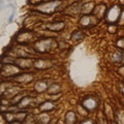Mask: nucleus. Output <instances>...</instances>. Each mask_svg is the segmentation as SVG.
Instances as JSON below:
<instances>
[{"label":"nucleus","instance_id":"1","mask_svg":"<svg viewBox=\"0 0 124 124\" xmlns=\"http://www.w3.org/2000/svg\"><path fill=\"white\" fill-rule=\"evenodd\" d=\"M57 42L52 37H42L32 44V49L38 54H48L56 48Z\"/></svg>","mask_w":124,"mask_h":124},{"label":"nucleus","instance_id":"2","mask_svg":"<svg viewBox=\"0 0 124 124\" xmlns=\"http://www.w3.org/2000/svg\"><path fill=\"white\" fill-rule=\"evenodd\" d=\"M62 0H51L44 3H40L35 6V10L41 14H53L58 9V7L61 5Z\"/></svg>","mask_w":124,"mask_h":124},{"label":"nucleus","instance_id":"3","mask_svg":"<svg viewBox=\"0 0 124 124\" xmlns=\"http://www.w3.org/2000/svg\"><path fill=\"white\" fill-rule=\"evenodd\" d=\"M121 8L119 7V5H113L112 7L107 9V13H106V20L108 24L111 25H114L116 22L119 21V18H120V15H121Z\"/></svg>","mask_w":124,"mask_h":124},{"label":"nucleus","instance_id":"4","mask_svg":"<svg viewBox=\"0 0 124 124\" xmlns=\"http://www.w3.org/2000/svg\"><path fill=\"white\" fill-rule=\"evenodd\" d=\"M81 104L86 108L89 113H94V112L97 111V108H98L99 99L94 97L93 95H88L82 99V103Z\"/></svg>","mask_w":124,"mask_h":124},{"label":"nucleus","instance_id":"5","mask_svg":"<svg viewBox=\"0 0 124 124\" xmlns=\"http://www.w3.org/2000/svg\"><path fill=\"white\" fill-rule=\"evenodd\" d=\"M16 41L22 46H27V45L31 44V42L33 44V42L35 41L34 40V34L28 30L20 31V32L16 35Z\"/></svg>","mask_w":124,"mask_h":124},{"label":"nucleus","instance_id":"6","mask_svg":"<svg viewBox=\"0 0 124 124\" xmlns=\"http://www.w3.org/2000/svg\"><path fill=\"white\" fill-rule=\"evenodd\" d=\"M23 69L20 68L18 66L17 64H2L1 66V75L2 77H13L15 78L16 76L20 75V73L22 72Z\"/></svg>","mask_w":124,"mask_h":124},{"label":"nucleus","instance_id":"7","mask_svg":"<svg viewBox=\"0 0 124 124\" xmlns=\"http://www.w3.org/2000/svg\"><path fill=\"white\" fill-rule=\"evenodd\" d=\"M52 61L50 59H46V58H34L33 62V67L37 69V70H46L52 67Z\"/></svg>","mask_w":124,"mask_h":124},{"label":"nucleus","instance_id":"8","mask_svg":"<svg viewBox=\"0 0 124 124\" xmlns=\"http://www.w3.org/2000/svg\"><path fill=\"white\" fill-rule=\"evenodd\" d=\"M33 80H34V75L30 72H21L20 75L16 76L14 78V82L19 85L30 84V83H32Z\"/></svg>","mask_w":124,"mask_h":124},{"label":"nucleus","instance_id":"9","mask_svg":"<svg viewBox=\"0 0 124 124\" xmlns=\"http://www.w3.org/2000/svg\"><path fill=\"white\" fill-rule=\"evenodd\" d=\"M33 62L34 58H15V64H17L23 70L33 67Z\"/></svg>","mask_w":124,"mask_h":124},{"label":"nucleus","instance_id":"10","mask_svg":"<svg viewBox=\"0 0 124 124\" xmlns=\"http://www.w3.org/2000/svg\"><path fill=\"white\" fill-rule=\"evenodd\" d=\"M98 19L95 17V16H90V15H84L82 18L80 19V25L83 27V28H88V27H91L92 25L96 24Z\"/></svg>","mask_w":124,"mask_h":124},{"label":"nucleus","instance_id":"11","mask_svg":"<svg viewBox=\"0 0 124 124\" xmlns=\"http://www.w3.org/2000/svg\"><path fill=\"white\" fill-rule=\"evenodd\" d=\"M65 26H66V23L63 22V21H56V22H52V23H49V24L46 25V30H50L52 32H60L62 31Z\"/></svg>","mask_w":124,"mask_h":124},{"label":"nucleus","instance_id":"12","mask_svg":"<svg viewBox=\"0 0 124 124\" xmlns=\"http://www.w3.org/2000/svg\"><path fill=\"white\" fill-rule=\"evenodd\" d=\"M79 114L77 112L69 110L64 114V124H78Z\"/></svg>","mask_w":124,"mask_h":124},{"label":"nucleus","instance_id":"13","mask_svg":"<svg viewBox=\"0 0 124 124\" xmlns=\"http://www.w3.org/2000/svg\"><path fill=\"white\" fill-rule=\"evenodd\" d=\"M38 110L40 112H45V113H49L52 112L53 110H55V102L53 99H48L42 101L39 106H38Z\"/></svg>","mask_w":124,"mask_h":124},{"label":"nucleus","instance_id":"14","mask_svg":"<svg viewBox=\"0 0 124 124\" xmlns=\"http://www.w3.org/2000/svg\"><path fill=\"white\" fill-rule=\"evenodd\" d=\"M50 86V84L48 83V81L46 80H40L34 84L33 86V90L35 93H44L45 91L48 90V88Z\"/></svg>","mask_w":124,"mask_h":124},{"label":"nucleus","instance_id":"15","mask_svg":"<svg viewBox=\"0 0 124 124\" xmlns=\"http://www.w3.org/2000/svg\"><path fill=\"white\" fill-rule=\"evenodd\" d=\"M33 98L30 97V96H27L25 95L24 97L22 98V100L18 103V108L19 110H27V108H30L32 107V103H33Z\"/></svg>","mask_w":124,"mask_h":124},{"label":"nucleus","instance_id":"16","mask_svg":"<svg viewBox=\"0 0 124 124\" xmlns=\"http://www.w3.org/2000/svg\"><path fill=\"white\" fill-rule=\"evenodd\" d=\"M95 8V4L93 1H88V2H83L82 7H81V14L83 15H89L93 13Z\"/></svg>","mask_w":124,"mask_h":124},{"label":"nucleus","instance_id":"17","mask_svg":"<svg viewBox=\"0 0 124 124\" xmlns=\"http://www.w3.org/2000/svg\"><path fill=\"white\" fill-rule=\"evenodd\" d=\"M83 2H77L75 4L70 5L69 7H67V9L65 10V14H67L69 16H76L79 13H81V7H82Z\"/></svg>","mask_w":124,"mask_h":124},{"label":"nucleus","instance_id":"18","mask_svg":"<svg viewBox=\"0 0 124 124\" xmlns=\"http://www.w3.org/2000/svg\"><path fill=\"white\" fill-rule=\"evenodd\" d=\"M46 92H48L51 96L58 95V93L61 92V86H60V84L59 83H52V84H50V86L48 88V90H46Z\"/></svg>","mask_w":124,"mask_h":124},{"label":"nucleus","instance_id":"19","mask_svg":"<svg viewBox=\"0 0 124 124\" xmlns=\"http://www.w3.org/2000/svg\"><path fill=\"white\" fill-rule=\"evenodd\" d=\"M36 122L42 123V124H50V122H51V116H50L48 113L41 112V114L37 115V117H36Z\"/></svg>","mask_w":124,"mask_h":124},{"label":"nucleus","instance_id":"20","mask_svg":"<svg viewBox=\"0 0 124 124\" xmlns=\"http://www.w3.org/2000/svg\"><path fill=\"white\" fill-rule=\"evenodd\" d=\"M84 38V32L81 30H75L71 33V40L72 41H81Z\"/></svg>","mask_w":124,"mask_h":124},{"label":"nucleus","instance_id":"21","mask_svg":"<svg viewBox=\"0 0 124 124\" xmlns=\"http://www.w3.org/2000/svg\"><path fill=\"white\" fill-rule=\"evenodd\" d=\"M78 114H79V116H83V117H87V116L90 114L89 112L85 108L82 104H80L79 107H78Z\"/></svg>","mask_w":124,"mask_h":124},{"label":"nucleus","instance_id":"22","mask_svg":"<svg viewBox=\"0 0 124 124\" xmlns=\"http://www.w3.org/2000/svg\"><path fill=\"white\" fill-rule=\"evenodd\" d=\"M114 61L115 62H117V63H119V62H123L124 61V59H123V58H124V54L122 53V52H116V54H115V55H114Z\"/></svg>","mask_w":124,"mask_h":124},{"label":"nucleus","instance_id":"23","mask_svg":"<svg viewBox=\"0 0 124 124\" xmlns=\"http://www.w3.org/2000/svg\"><path fill=\"white\" fill-rule=\"evenodd\" d=\"M80 124H96L94 121H93L92 119H89V118H86V119H84L82 120V121L80 122Z\"/></svg>","mask_w":124,"mask_h":124},{"label":"nucleus","instance_id":"24","mask_svg":"<svg viewBox=\"0 0 124 124\" xmlns=\"http://www.w3.org/2000/svg\"><path fill=\"white\" fill-rule=\"evenodd\" d=\"M119 25H124V10L120 15V18H119Z\"/></svg>","mask_w":124,"mask_h":124},{"label":"nucleus","instance_id":"25","mask_svg":"<svg viewBox=\"0 0 124 124\" xmlns=\"http://www.w3.org/2000/svg\"><path fill=\"white\" fill-rule=\"evenodd\" d=\"M119 73H120L121 76H123V77H124V65L119 68Z\"/></svg>","mask_w":124,"mask_h":124},{"label":"nucleus","instance_id":"26","mask_svg":"<svg viewBox=\"0 0 124 124\" xmlns=\"http://www.w3.org/2000/svg\"><path fill=\"white\" fill-rule=\"evenodd\" d=\"M7 124H23L21 121H19V120H15V121L10 122V123H7Z\"/></svg>","mask_w":124,"mask_h":124},{"label":"nucleus","instance_id":"27","mask_svg":"<svg viewBox=\"0 0 124 124\" xmlns=\"http://www.w3.org/2000/svg\"><path fill=\"white\" fill-rule=\"evenodd\" d=\"M111 124H118V123H117V122H116V121H115V122H112Z\"/></svg>","mask_w":124,"mask_h":124}]
</instances>
